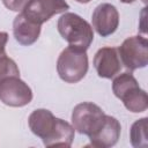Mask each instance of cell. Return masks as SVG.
I'll return each instance as SVG.
<instances>
[{"label": "cell", "mask_w": 148, "mask_h": 148, "mask_svg": "<svg viewBox=\"0 0 148 148\" xmlns=\"http://www.w3.org/2000/svg\"><path fill=\"white\" fill-rule=\"evenodd\" d=\"M75 1H77V2H80V3H88V2H90L91 0H75Z\"/></svg>", "instance_id": "cell-18"}, {"label": "cell", "mask_w": 148, "mask_h": 148, "mask_svg": "<svg viewBox=\"0 0 148 148\" xmlns=\"http://www.w3.org/2000/svg\"><path fill=\"white\" fill-rule=\"evenodd\" d=\"M123 3H132V2H134L135 0H120Z\"/></svg>", "instance_id": "cell-17"}, {"label": "cell", "mask_w": 148, "mask_h": 148, "mask_svg": "<svg viewBox=\"0 0 148 148\" xmlns=\"http://www.w3.org/2000/svg\"><path fill=\"white\" fill-rule=\"evenodd\" d=\"M121 65L130 72L143 68L148 65V40L142 36L126 38L118 47Z\"/></svg>", "instance_id": "cell-6"}, {"label": "cell", "mask_w": 148, "mask_h": 148, "mask_svg": "<svg viewBox=\"0 0 148 148\" xmlns=\"http://www.w3.org/2000/svg\"><path fill=\"white\" fill-rule=\"evenodd\" d=\"M0 101L13 108L25 106L32 101V90L20 76H9L0 81Z\"/></svg>", "instance_id": "cell-7"}, {"label": "cell", "mask_w": 148, "mask_h": 148, "mask_svg": "<svg viewBox=\"0 0 148 148\" xmlns=\"http://www.w3.org/2000/svg\"><path fill=\"white\" fill-rule=\"evenodd\" d=\"M118 49L111 46L101 47L94 57V67L99 77L113 79L121 69Z\"/></svg>", "instance_id": "cell-10"}, {"label": "cell", "mask_w": 148, "mask_h": 148, "mask_svg": "<svg viewBox=\"0 0 148 148\" xmlns=\"http://www.w3.org/2000/svg\"><path fill=\"white\" fill-rule=\"evenodd\" d=\"M112 91L125 108L133 113L143 112L148 108L147 92L140 88L132 73L126 72L116 76L112 81Z\"/></svg>", "instance_id": "cell-3"}, {"label": "cell", "mask_w": 148, "mask_h": 148, "mask_svg": "<svg viewBox=\"0 0 148 148\" xmlns=\"http://www.w3.org/2000/svg\"><path fill=\"white\" fill-rule=\"evenodd\" d=\"M30 0H2L6 8L13 12H22Z\"/></svg>", "instance_id": "cell-15"}, {"label": "cell", "mask_w": 148, "mask_h": 148, "mask_svg": "<svg viewBox=\"0 0 148 148\" xmlns=\"http://www.w3.org/2000/svg\"><path fill=\"white\" fill-rule=\"evenodd\" d=\"M120 132L121 126L117 118L106 114L102 127L95 134L89 136L90 145L97 148H110L118 142Z\"/></svg>", "instance_id": "cell-11"}, {"label": "cell", "mask_w": 148, "mask_h": 148, "mask_svg": "<svg viewBox=\"0 0 148 148\" xmlns=\"http://www.w3.org/2000/svg\"><path fill=\"white\" fill-rule=\"evenodd\" d=\"M57 29L71 46L84 51L89 49L94 40L92 27L75 13L65 12L58 20Z\"/></svg>", "instance_id": "cell-2"}, {"label": "cell", "mask_w": 148, "mask_h": 148, "mask_svg": "<svg viewBox=\"0 0 148 148\" xmlns=\"http://www.w3.org/2000/svg\"><path fill=\"white\" fill-rule=\"evenodd\" d=\"M31 132L43 140L44 146L71 147L74 140L75 130L73 125L57 118L47 109H36L28 118Z\"/></svg>", "instance_id": "cell-1"}, {"label": "cell", "mask_w": 148, "mask_h": 148, "mask_svg": "<svg viewBox=\"0 0 148 148\" xmlns=\"http://www.w3.org/2000/svg\"><path fill=\"white\" fill-rule=\"evenodd\" d=\"M87 51L67 46L61 51L57 60V72L59 77L67 83H76L81 81L88 72Z\"/></svg>", "instance_id": "cell-4"}, {"label": "cell", "mask_w": 148, "mask_h": 148, "mask_svg": "<svg viewBox=\"0 0 148 148\" xmlns=\"http://www.w3.org/2000/svg\"><path fill=\"white\" fill-rule=\"evenodd\" d=\"M91 22L94 29L99 36L108 37L112 35L119 25L118 9L108 2L99 3L92 12Z\"/></svg>", "instance_id": "cell-9"}, {"label": "cell", "mask_w": 148, "mask_h": 148, "mask_svg": "<svg viewBox=\"0 0 148 148\" xmlns=\"http://www.w3.org/2000/svg\"><path fill=\"white\" fill-rule=\"evenodd\" d=\"M147 121H148V118L143 117L134 121L131 126V130H130L131 145L135 148H146L148 146Z\"/></svg>", "instance_id": "cell-13"}, {"label": "cell", "mask_w": 148, "mask_h": 148, "mask_svg": "<svg viewBox=\"0 0 148 148\" xmlns=\"http://www.w3.org/2000/svg\"><path fill=\"white\" fill-rule=\"evenodd\" d=\"M40 28L42 25L32 22L22 13H20L13 21L14 38L18 44L23 46H29L38 39L40 35Z\"/></svg>", "instance_id": "cell-12"}, {"label": "cell", "mask_w": 148, "mask_h": 148, "mask_svg": "<svg viewBox=\"0 0 148 148\" xmlns=\"http://www.w3.org/2000/svg\"><path fill=\"white\" fill-rule=\"evenodd\" d=\"M9 76H20V69L16 62L5 54L0 57V81Z\"/></svg>", "instance_id": "cell-14"}, {"label": "cell", "mask_w": 148, "mask_h": 148, "mask_svg": "<svg viewBox=\"0 0 148 148\" xmlns=\"http://www.w3.org/2000/svg\"><path fill=\"white\" fill-rule=\"evenodd\" d=\"M67 9H69V5L65 0H30L20 13L42 25L53 15L65 13Z\"/></svg>", "instance_id": "cell-8"}, {"label": "cell", "mask_w": 148, "mask_h": 148, "mask_svg": "<svg viewBox=\"0 0 148 148\" xmlns=\"http://www.w3.org/2000/svg\"><path fill=\"white\" fill-rule=\"evenodd\" d=\"M104 111L95 103L83 102L72 111V125L80 134H84L88 138L95 134L103 125L105 120Z\"/></svg>", "instance_id": "cell-5"}, {"label": "cell", "mask_w": 148, "mask_h": 148, "mask_svg": "<svg viewBox=\"0 0 148 148\" xmlns=\"http://www.w3.org/2000/svg\"><path fill=\"white\" fill-rule=\"evenodd\" d=\"M8 42V34L0 31V57L6 54V44Z\"/></svg>", "instance_id": "cell-16"}]
</instances>
